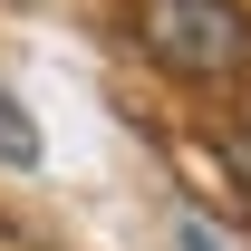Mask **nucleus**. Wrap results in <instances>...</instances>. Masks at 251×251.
<instances>
[{"label":"nucleus","mask_w":251,"mask_h":251,"mask_svg":"<svg viewBox=\"0 0 251 251\" xmlns=\"http://www.w3.org/2000/svg\"><path fill=\"white\" fill-rule=\"evenodd\" d=\"M145 58L174 77H232L251 68V10L242 0H145Z\"/></svg>","instance_id":"nucleus-1"},{"label":"nucleus","mask_w":251,"mask_h":251,"mask_svg":"<svg viewBox=\"0 0 251 251\" xmlns=\"http://www.w3.org/2000/svg\"><path fill=\"white\" fill-rule=\"evenodd\" d=\"M0 155H10V164H39V135H29V116H20L10 87H0Z\"/></svg>","instance_id":"nucleus-2"},{"label":"nucleus","mask_w":251,"mask_h":251,"mask_svg":"<svg viewBox=\"0 0 251 251\" xmlns=\"http://www.w3.org/2000/svg\"><path fill=\"white\" fill-rule=\"evenodd\" d=\"M222 164H232V184H242V203H251V126L222 135Z\"/></svg>","instance_id":"nucleus-3"}]
</instances>
